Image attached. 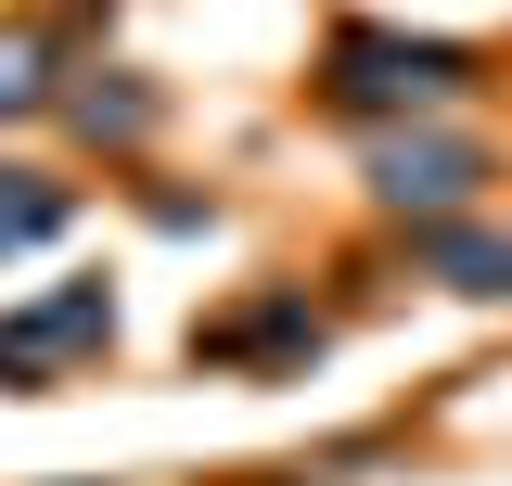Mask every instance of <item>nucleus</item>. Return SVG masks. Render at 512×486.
Segmentation results:
<instances>
[{
	"label": "nucleus",
	"instance_id": "nucleus-1",
	"mask_svg": "<svg viewBox=\"0 0 512 486\" xmlns=\"http://www.w3.org/2000/svg\"><path fill=\"white\" fill-rule=\"evenodd\" d=\"M116 333V307H103V282H77V295H39V307H13L0 320V384H52L64 359H90Z\"/></svg>",
	"mask_w": 512,
	"mask_h": 486
},
{
	"label": "nucleus",
	"instance_id": "nucleus-4",
	"mask_svg": "<svg viewBox=\"0 0 512 486\" xmlns=\"http://www.w3.org/2000/svg\"><path fill=\"white\" fill-rule=\"evenodd\" d=\"M39 26H13V39H0V116H13V103H39Z\"/></svg>",
	"mask_w": 512,
	"mask_h": 486
},
{
	"label": "nucleus",
	"instance_id": "nucleus-3",
	"mask_svg": "<svg viewBox=\"0 0 512 486\" xmlns=\"http://www.w3.org/2000/svg\"><path fill=\"white\" fill-rule=\"evenodd\" d=\"M384 192H397V205H410V192L448 205V192H461V154H384Z\"/></svg>",
	"mask_w": 512,
	"mask_h": 486
},
{
	"label": "nucleus",
	"instance_id": "nucleus-2",
	"mask_svg": "<svg viewBox=\"0 0 512 486\" xmlns=\"http://www.w3.org/2000/svg\"><path fill=\"white\" fill-rule=\"evenodd\" d=\"M346 90H359V103H436L448 77H461V52H410V39H346Z\"/></svg>",
	"mask_w": 512,
	"mask_h": 486
},
{
	"label": "nucleus",
	"instance_id": "nucleus-6",
	"mask_svg": "<svg viewBox=\"0 0 512 486\" xmlns=\"http://www.w3.org/2000/svg\"><path fill=\"white\" fill-rule=\"evenodd\" d=\"M52 218H64L52 192H0V243H26V231H52Z\"/></svg>",
	"mask_w": 512,
	"mask_h": 486
},
{
	"label": "nucleus",
	"instance_id": "nucleus-5",
	"mask_svg": "<svg viewBox=\"0 0 512 486\" xmlns=\"http://www.w3.org/2000/svg\"><path fill=\"white\" fill-rule=\"evenodd\" d=\"M448 269H461L474 295H500V282H512V256H500V243H448Z\"/></svg>",
	"mask_w": 512,
	"mask_h": 486
}]
</instances>
